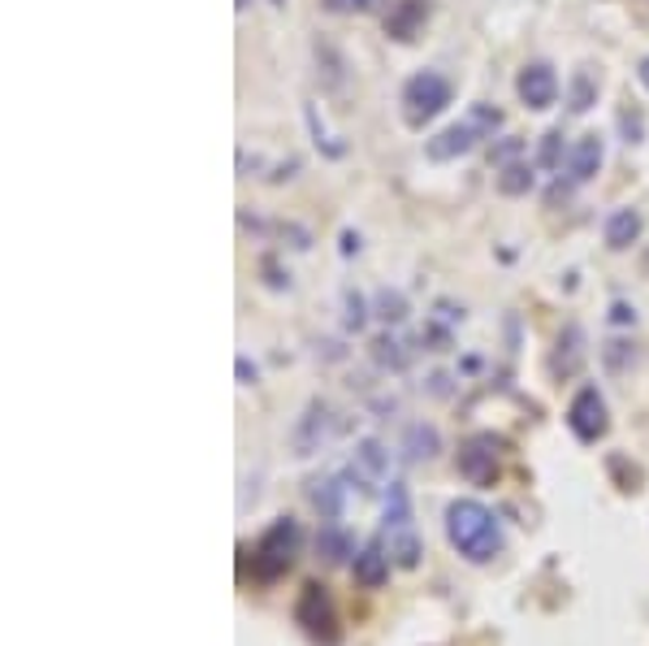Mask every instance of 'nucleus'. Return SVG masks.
<instances>
[{"label": "nucleus", "mask_w": 649, "mask_h": 646, "mask_svg": "<svg viewBox=\"0 0 649 646\" xmlns=\"http://www.w3.org/2000/svg\"><path fill=\"white\" fill-rule=\"evenodd\" d=\"M611 321H615V326H628V321H637V313H633L628 304H615V308H611Z\"/></svg>", "instance_id": "obj_32"}, {"label": "nucleus", "mask_w": 649, "mask_h": 646, "mask_svg": "<svg viewBox=\"0 0 649 646\" xmlns=\"http://www.w3.org/2000/svg\"><path fill=\"white\" fill-rule=\"evenodd\" d=\"M516 92H520V101H524L529 109H550L554 96H558V79H554L550 66H541L538 61V66H524V70H520Z\"/></svg>", "instance_id": "obj_10"}, {"label": "nucleus", "mask_w": 649, "mask_h": 646, "mask_svg": "<svg viewBox=\"0 0 649 646\" xmlns=\"http://www.w3.org/2000/svg\"><path fill=\"white\" fill-rule=\"evenodd\" d=\"M446 105H450V83L441 74L425 70V74L408 79V87H403V118H408V127H425Z\"/></svg>", "instance_id": "obj_5"}, {"label": "nucleus", "mask_w": 649, "mask_h": 646, "mask_svg": "<svg viewBox=\"0 0 649 646\" xmlns=\"http://www.w3.org/2000/svg\"><path fill=\"white\" fill-rule=\"evenodd\" d=\"M329 434H333V408L324 399H312L304 408L295 434H291V447H295V456H317L324 443H329Z\"/></svg>", "instance_id": "obj_9"}, {"label": "nucleus", "mask_w": 649, "mask_h": 646, "mask_svg": "<svg viewBox=\"0 0 649 646\" xmlns=\"http://www.w3.org/2000/svg\"><path fill=\"white\" fill-rule=\"evenodd\" d=\"M403 451H408V460H433L441 451V434L433 430L429 421H416L403 434Z\"/></svg>", "instance_id": "obj_17"}, {"label": "nucleus", "mask_w": 649, "mask_h": 646, "mask_svg": "<svg viewBox=\"0 0 649 646\" xmlns=\"http://www.w3.org/2000/svg\"><path fill=\"white\" fill-rule=\"evenodd\" d=\"M593 105H598V79H593V70H576L571 87H567V109L571 114H589Z\"/></svg>", "instance_id": "obj_19"}, {"label": "nucleus", "mask_w": 649, "mask_h": 646, "mask_svg": "<svg viewBox=\"0 0 649 646\" xmlns=\"http://www.w3.org/2000/svg\"><path fill=\"white\" fill-rule=\"evenodd\" d=\"M351 555H355V542H351V533H346L342 525L324 520L321 529H317V560H321L324 568H342Z\"/></svg>", "instance_id": "obj_12"}, {"label": "nucleus", "mask_w": 649, "mask_h": 646, "mask_svg": "<svg viewBox=\"0 0 649 646\" xmlns=\"http://www.w3.org/2000/svg\"><path fill=\"white\" fill-rule=\"evenodd\" d=\"M234 369H238V383H243V387H251V383H256V365H251L247 356H238V361H234Z\"/></svg>", "instance_id": "obj_30"}, {"label": "nucleus", "mask_w": 649, "mask_h": 646, "mask_svg": "<svg viewBox=\"0 0 649 646\" xmlns=\"http://www.w3.org/2000/svg\"><path fill=\"white\" fill-rule=\"evenodd\" d=\"M567 425H571V434H576L580 443H598V438L611 430V421H606V399L598 395V387L576 390V399H571V408H567Z\"/></svg>", "instance_id": "obj_8"}, {"label": "nucleus", "mask_w": 649, "mask_h": 646, "mask_svg": "<svg viewBox=\"0 0 649 646\" xmlns=\"http://www.w3.org/2000/svg\"><path fill=\"white\" fill-rule=\"evenodd\" d=\"M329 13H364V9H373V0H321Z\"/></svg>", "instance_id": "obj_29"}, {"label": "nucleus", "mask_w": 649, "mask_h": 646, "mask_svg": "<svg viewBox=\"0 0 649 646\" xmlns=\"http://www.w3.org/2000/svg\"><path fill=\"white\" fill-rule=\"evenodd\" d=\"M633 361H637V348H633V343H624V339H611V343H606V365H611L615 374H620L624 365H633Z\"/></svg>", "instance_id": "obj_26"}, {"label": "nucleus", "mask_w": 649, "mask_h": 646, "mask_svg": "<svg viewBox=\"0 0 649 646\" xmlns=\"http://www.w3.org/2000/svg\"><path fill=\"white\" fill-rule=\"evenodd\" d=\"M520 152H524V139H503V143L489 152V161H494V165H511Z\"/></svg>", "instance_id": "obj_28"}, {"label": "nucleus", "mask_w": 649, "mask_h": 646, "mask_svg": "<svg viewBox=\"0 0 649 646\" xmlns=\"http://www.w3.org/2000/svg\"><path fill=\"white\" fill-rule=\"evenodd\" d=\"M529 187H533V169L529 165H520V161L503 165V174H498V191L503 196H524Z\"/></svg>", "instance_id": "obj_23"}, {"label": "nucleus", "mask_w": 649, "mask_h": 646, "mask_svg": "<svg viewBox=\"0 0 649 646\" xmlns=\"http://www.w3.org/2000/svg\"><path fill=\"white\" fill-rule=\"evenodd\" d=\"M386 551H390V560H394L399 568H416L421 555H425V547H421V538H416L412 525H408V529H390V533H386Z\"/></svg>", "instance_id": "obj_16"}, {"label": "nucleus", "mask_w": 649, "mask_h": 646, "mask_svg": "<svg viewBox=\"0 0 649 646\" xmlns=\"http://www.w3.org/2000/svg\"><path fill=\"white\" fill-rule=\"evenodd\" d=\"M498 127H503V109H494V105H472L463 122H455V127H446L441 134H433L425 152H429V161L463 156V152H472L481 139H489Z\"/></svg>", "instance_id": "obj_3"}, {"label": "nucleus", "mask_w": 649, "mask_h": 646, "mask_svg": "<svg viewBox=\"0 0 649 646\" xmlns=\"http://www.w3.org/2000/svg\"><path fill=\"white\" fill-rule=\"evenodd\" d=\"M446 538L450 547L472 560V564H489L498 551H503V529H498V517L476 504V500H455L446 508Z\"/></svg>", "instance_id": "obj_1"}, {"label": "nucleus", "mask_w": 649, "mask_h": 646, "mask_svg": "<svg viewBox=\"0 0 649 646\" xmlns=\"http://www.w3.org/2000/svg\"><path fill=\"white\" fill-rule=\"evenodd\" d=\"M637 79H641V83H646V87H649V57H646V61H641V66H637Z\"/></svg>", "instance_id": "obj_33"}, {"label": "nucleus", "mask_w": 649, "mask_h": 646, "mask_svg": "<svg viewBox=\"0 0 649 646\" xmlns=\"http://www.w3.org/2000/svg\"><path fill=\"white\" fill-rule=\"evenodd\" d=\"M620 122H624V130H628V143H637V139H641V127H646V122H641V114H624Z\"/></svg>", "instance_id": "obj_31"}, {"label": "nucleus", "mask_w": 649, "mask_h": 646, "mask_svg": "<svg viewBox=\"0 0 649 646\" xmlns=\"http://www.w3.org/2000/svg\"><path fill=\"white\" fill-rule=\"evenodd\" d=\"M373 361H377L381 369H394V374H399V369H408V361H412V356L403 352V343H399V339L381 334V339H373Z\"/></svg>", "instance_id": "obj_21"}, {"label": "nucleus", "mask_w": 649, "mask_h": 646, "mask_svg": "<svg viewBox=\"0 0 649 646\" xmlns=\"http://www.w3.org/2000/svg\"><path fill=\"white\" fill-rule=\"evenodd\" d=\"M390 551H386V538H368L364 547H359V555H355V582L359 586H368V590H377V586H386L390 582Z\"/></svg>", "instance_id": "obj_11"}, {"label": "nucleus", "mask_w": 649, "mask_h": 646, "mask_svg": "<svg viewBox=\"0 0 649 646\" xmlns=\"http://www.w3.org/2000/svg\"><path fill=\"white\" fill-rule=\"evenodd\" d=\"M412 525V500L403 482H390V500H386V533L390 529H408Z\"/></svg>", "instance_id": "obj_20"}, {"label": "nucleus", "mask_w": 649, "mask_h": 646, "mask_svg": "<svg viewBox=\"0 0 649 646\" xmlns=\"http://www.w3.org/2000/svg\"><path fill=\"white\" fill-rule=\"evenodd\" d=\"M364 321H368V304L355 291H346V326L351 330H364Z\"/></svg>", "instance_id": "obj_27"}, {"label": "nucleus", "mask_w": 649, "mask_h": 646, "mask_svg": "<svg viewBox=\"0 0 649 646\" xmlns=\"http://www.w3.org/2000/svg\"><path fill=\"white\" fill-rule=\"evenodd\" d=\"M342 500H346V482H342V473H338V478H324V482H317V491H312V508L321 513V520H338V517H342Z\"/></svg>", "instance_id": "obj_18"}, {"label": "nucleus", "mask_w": 649, "mask_h": 646, "mask_svg": "<svg viewBox=\"0 0 649 646\" xmlns=\"http://www.w3.org/2000/svg\"><path fill=\"white\" fill-rule=\"evenodd\" d=\"M637 235H641V213L637 209H615L606 218V248L624 252L628 244H637Z\"/></svg>", "instance_id": "obj_15"}, {"label": "nucleus", "mask_w": 649, "mask_h": 646, "mask_svg": "<svg viewBox=\"0 0 649 646\" xmlns=\"http://www.w3.org/2000/svg\"><path fill=\"white\" fill-rule=\"evenodd\" d=\"M299 547H304V529H299V520L278 517L264 533H260V542H256V551H251V577H256L260 586L282 582V577L295 568Z\"/></svg>", "instance_id": "obj_2"}, {"label": "nucleus", "mask_w": 649, "mask_h": 646, "mask_svg": "<svg viewBox=\"0 0 649 646\" xmlns=\"http://www.w3.org/2000/svg\"><path fill=\"white\" fill-rule=\"evenodd\" d=\"M576 365H580V330H576V326H567V334L558 339V356H554V369L571 374Z\"/></svg>", "instance_id": "obj_24"}, {"label": "nucleus", "mask_w": 649, "mask_h": 646, "mask_svg": "<svg viewBox=\"0 0 649 646\" xmlns=\"http://www.w3.org/2000/svg\"><path fill=\"white\" fill-rule=\"evenodd\" d=\"M295 625L304 630V638L312 646H338L342 630H338V608L329 599V586L321 582H304L299 599H295Z\"/></svg>", "instance_id": "obj_4"}, {"label": "nucleus", "mask_w": 649, "mask_h": 646, "mask_svg": "<svg viewBox=\"0 0 649 646\" xmlns=\"http://www.w3.org/2000/svg\"><path fill=\"white\" fill-rule=\"evenodd\" d=\"M459 473L472 486H494L498 482V438L494 434H472L459 447Z\"/></svg>", "instance_id": "obj_7"}, {"label": "nucleus", "mask_w": 649, "mask_h": 646, "mask_svg": "<svg viewBox=\"0 0 649 646\" xmlns=\"http://www.w3.org/2000/svg\"><path fill=\"white\" fill-rule=\"evenodd\" d=\"M538 165L541 169H558V165H563V130H545V134H541Z\"/></svg>", "instance_id": "obj_25"}, {"label": "nucleus", "mask_w": 649, "mask_h": 646, "mask_svg": "<svg viewBox=\"0 0 649 646\" xmlns=\"http://www.w3.org/2000/svg\"><path fill=\"white\" fill-rule=\"evenodd\" d=\"M425 17H429V0H399L394 13L386 17V31H390V39H403L408 44L425 26Z\"/></svg>", "instance_id": "obj_13"}, {"label": "nucleus", "mask_w": 649, "mask_h": 646, "mask_svg": "<svg viewBox=\"0 0 649 646\" xmlns=\"http://www.w3.org/2000/svg\"><path fill=\"white\" fill-rule=\"evenodd\" d=\"M386 473H390V451L377 438H364V443H355V456L342 469V482H346V491L377 495V486L386 482Z\"/></svg>", "instance_id": "obj_6"}, {"label": "nucleus", "mask_w": 649, "mask_h": 646, "mask_svg": "<svg viewBox=\"0 0 649 646\" xmlns=\"http://www.w3.org/2000/svg\"><path fill=\"white\" fill-rule=\"evenodd\" d=\"M247 4H251V0H234V9H247Z\"/></svg>", "instance_id": "obj_34"}, {"label": "nucleus", "mask_w": 649, "mask_h": 646, "mask_svg": "<svg viewBox=\"0 0 649 646\" xmlns=\"http://www.w3.org/2000/svg\"><path fill=\"white\" fill-rule=\"evenodd\" d=\"M598 169H602V139H598V134L576 139V148H571V156H567V178H571V183H589Z\"/></svg>", "instance_id": "obj_14"}, {"label": "nucleus", "mask_w": 649, "mask_h": 646, "mask_svg": "<svg viewBox=\"0 0 649 646\" xmlns=\"http://www.w3.org/2000/svg\"><path fill=\"white\" fill-rule=\"evenodd\" d=\"M373 313L386 321V326H399L403 317H408V299H403V291H377V299H373Z\"/></svg>", "instance_id": "obj_22"}]
</instances>
